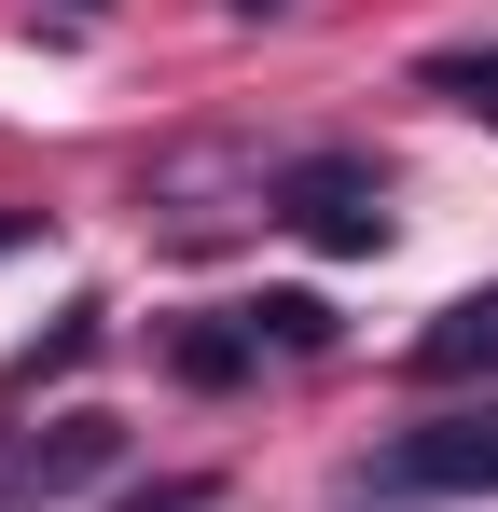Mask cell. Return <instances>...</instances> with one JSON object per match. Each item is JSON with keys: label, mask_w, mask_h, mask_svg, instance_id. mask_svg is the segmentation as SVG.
<instances>
[{"label": "cell", "mask_w": 498, "mask_h": 512, "mask_svg": "<svg viewBox=\"0 0 498 512\" xmlns=\"http://www.w3.org/2000/svg\"><path fill=\"white\" fill-rule=\"evenodd\" d=\"M485 485H498V402H471V416L402 429V443L346 485V512H360V499H485Z\"/></svg>", "instance_id": "cell-1"}, {"label": "cell", "mask_w": 498, "mask_h": 512, "mask_svg": "<svg viewBox=\"0 0 498 512\" xmlns=\"http://www.w3.org/2000/svg\"><path fill=\"white\" fill-rule=\"evenodd\" d=\"M277 222H291L305 250H332V263L388 250V167H360V153H305V167H277Z\"/></svg>", "instance_id": "cell-2"}, {"label": "cell", "mask_w": 498, "mask_h": 512, "mask_svg": "<svg viewBox=\"0 0 498 512\" xmlns=\"http://www.w3.org/2000/svg\"><path fill=\"white\" fill-rule=\"evenodd\" d=\"M111 457H125V429H111V416H56V429H14V443H0V512H14V499H70V485H97Z\"/></svg>", "instance_id": "cell-3"}, {"label": "cell", "mask_w": 498, "mask_h": 512, "mask_svg": "<svg viewBox=\"0 0 498 512\" xmlns=\"http://www.w3.org/2000/svg\"><path fill=\"white\" fill-rule=\"evenodd\" d=\"M415 374H429V388H471V374H498V291H457V305L415 333Z\"/></svg>", "instance_id": "cell-4"}, {"label": "cell", "mask_w": 498, "mask_h": 512, "mask_svg": "<svg viewBox=\"0 0 498 512\" xmlns=\"http://www.w3.org/2000/svg\"><path fill=\"white\" fill-rule=\"evenodd\" d=\"M249 360H263L249 319H180V333H166V374H180V388H236Z\"/></svg>", "instance_id": "cell-5"}, {"label": "cell", "mask_w": 498, "mask_h": 512, "mask_svg": "<svg viewBox=\"0 0 498 512\" xmlns=\"http://www.w3.org/2000/svg\"><path fill=\"white\" fill-rule=\"evenodd\" d=\"M415 84L443 97V111H485V125H498V42H443V56H415Z\"/></svg>", "instance_id": "cell-6"}, {"label": "cell", "mask_w": 498, "mask_h": 512, "mask_svg": "<svg viewBox=\"0 0 498 512\" xmlns=\"http://www.w3.org/2000/svg\"><path fill=\"white\" fill-rule=\"evenodd\" d=\"M236 319H249L263 346H291V360H305V346H332V305H319V291H263V305H236Z\"/></svg>", "instance_id": "cell-7"}, {"label": "cell", "mask_w": 498, "mask_h": 512, "mask_svg": "<svg viewBox=\"0 0 498 512\" xmlns=\"http://www.w3.org/2000/svg\"><path fill=\"white\" fill-rule=\"evenodd\" d=\"M83 360H97V305H70L56 333L28 346V360H14V388H42V374H83Z\"/></svg>", "instance_id": "cell-8"}, {"label": "cell", "mask_w": 498, "mask_h": 512, "mask_svg": "<svg viewBox=\"0 0 498 512\" xmlns=\"http://www.w3.org/2000/svg\"><path fill=\"white\" fill-rule=\"evenodd\" d=\"M125 512H208V485H153V499H125Z\"/></svg>", "instance_id": "cell-9"}, {"label": "cell", "mask_w": 498, "mask_h": 512, "mask_svg": "<svg viewBox=\"0 0 498 512\" xmlns=\"http://www.w3.org/2000/svg\"><path fill=\"white\" fill-rule=\"evenodd\" d=\"M28 236H42V222H28V208H0V250H28Z\"/></svg>", "instance_id": "cell-10"}, {"label": "cell", "mask_w": 498, "mask_h": 512, "mask_svg": "<svg viewBox=\"0 0 498 512\" xmlns=\"http://www.w3.org/2000/svg\"><path fill=\"white\" fill-rule=\"evenodd\" d=\"M236 14H249V28H263V14H291V0H236Z\"/></svg>", "instance_id": "cell-11"}]
</instances>
